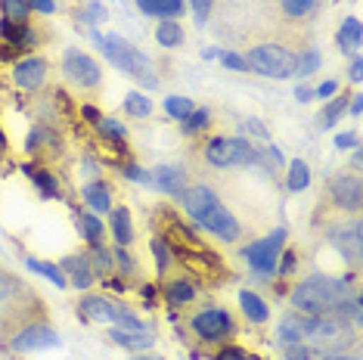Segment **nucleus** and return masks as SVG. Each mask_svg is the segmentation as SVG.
I'll return each mask as SVG.
<instances>
[{"label": "nucleus", "mask_w": 363, "mask_h": 360, "mask_svg": "<svg viewBox=\"0 0 363 360\" xmlns=\"http://www.w3.org/2000/svg\"><path fill=\"white\" fill-rule=\"evenodd\" d=\"M348 296H354V286L342 276H308L292 289V308L304 317L313 314H326V310H335L338 301H345Z\"/></svg>", "instance_id": "obj_1"}, {"label": "nucleus", "mask_w": 363, "mask_h": 360, "mask_svg": "<svg viewBox=\"0 0 363 360\" xmlns=\"http://www.w3.org/2000/svg\"><path fill=\"white\" fill-rule=\"evenodd\" d=\"M354 342H357V330H354L338 310H326V314L308 317V326H304V345L323 351V354H338V351L354 345Z\"/></svg>", "instance_id": "obj_2"}, {"label": "nucleus", "mask_w": 363, "mask_h": 360, "mask_svg": "<svg viewBox=\"0 0 363 360\" xmlns=\"http://www.w3.org/2000/svg\"><path fill=\"white\" fill-rule=\"evenodd\" d=\"M103 53L109 56L112 65H118L121 72H128V75H134L137 81H143L146 87H159V75H155V69H152V60L140 50V47L128 44L125 38H118V35L103 38Z\"/></svg>", "instance_id": "obj_3"}, {"label": "nucleus", "mask_w": 363, "mask_h": 360, "mask_svg": "<svg viewBox=\"0 0 363 360\" xmlns=\"http://www.w3.org/2000/svg\"><path fill=\"white\" fill-rule=\"evenodd\" d=\"M245 65L258 75H267V78H292L295 75V62H298V53L289 50L283 44H255L249 53L242 56Z\"/></svg>", "instance_id": "obj_4"}, {"label": "nucleus", "mask_w": 363, "mask_h": 360, "mask_svg": "<svg viewBox=\"0 0 363 360\" xmlns=\"http://www.w3.org/2000/svg\"><path fill=\"white\" fill-rule=\"evenodd\" d=\"M205 162L211 168H233V165H258L261 152L242 137H218L205 146Z\"/></svg>", "instance_id": "obj_5"}, {"label": "nucleus", "mask_w": 363, "mask_h": 360, "mask_svg": "<svg viewBox=\"0 0 363 360\" xmlns=\"http://www.w3.org/2000/svg\"><path fill=\"white\" fill-rule=\"evenodd\" d=\"M189 326H193V332L199 335L202 342H208V345H218V342H227L236 335L233 317L220 308H208V310H202V314H196Z\"/></svg>", "instance_id": "obj_6"}, {"label": "nucleus", "mask_w": 363, "mask_h": 360, "mask_svg": "<svg viewBox=\"0 0 363 360\" xmlns=\"http://www.w3.org/2000/svg\"><path fill=\"white\" fill-rule=\"evenodd\" d=\"M283 242H286V230H274L267 240L249 245L242 255L258 276H270V274H277V261H279V252H283Z\"/></svg>", "instance_id": "obj_7"}, {"label": "nucleus", "mask_w": 363, "mask_h": 360, "mask_svg": "<svg viewBox=\"0 0 363 360\" xmlns=\"http://www.w3.org/2000/svg\"><path fill=\"white\" fill-rule=\"evenodd\" d=\"M10 348L26 354V351H38V348H60V335L50 323L44 320H31L26 323L19 332L10 335Z\"/></svg>", "instance_id": "obj_8"}, {"label": "nucleus", "mask_w": 363, "mask_h": 360, "mask_svg": "<svg viewBox=\"0 0 363 360\" xmlns=\"http://www.w3.org/2000/svg\"><path fill=\"white\" fill-rule=\"evenodd\" d=\"M62 72L75 87H96L103 81V69L94 56L81 50H65L62 56Z\"/></svg>", "instance_id": "obj_9"}, {"label": "nucleus", "mask_w": 363, "mask_h": 360, "mask_svg": "<svg viewBox=\"0 0 363 360\" xmlns=\"http://www.w3.org/2000/svg\"><path fill=\"white\" fill-rule=\"evenodd\" d=\"M81 317L84 320H94V323H125L130 320V317H137L134 310H128L125 305H115V301L109 298H103V296H87V298H81Z\"/></svg>", "instance_id": "obj_10"}, {"label": "nucleus", "mask_w": 363, "mask_h": 360, "mask_svg": "<svg viewBox=\"0 0 363 360\" xmlns=\"http://www.w3.org/2000/svg\"><path fill=\"white\" fill-rule=\"evenodd\" d=\"M329 196H333L338 211H348V215H357L363 206V186L357 174H335L329 180Z\"/></svg>", "instance_id": "obj_11"}, {"label": "nucleus", "mask_w": 363, "mask_h": 360, "mask_svg": "<svg viewBox=\"0 0 363 360\" xmlns=\"http://www.w3.org/2000/svg\"><path fill=\"white\" fill-rule=\"evenodd\" d=\"M199 227H205L211 236H218V240H224V242H236L239 236H242V227H239V220L227 211L224 202H214L199 218Z\"/></svg>", "instance_id": "obj_12"}, {"label": "nucleus", "mask_w": 363, "mask_h": 360, "mask_svg": "<svg viewBox=\"0 0 363 360\" xmlns=\"http://www.w3.org/2000/svg\"><path fill=\"white\" fill-rule=\"evenodd\" d=\"M13 81H16V84H19L22 90H38V87H44V81H47V60H38V56H31V60L16 62Z\"/></svg>", "instance_id": "obj_13"}, {"label": "nucleus", "mask_w": 363, "mask_h": 360, "mask_svg": "<svg viewBox=\"0 0 363 360\" xmlns=\"http://www.w3.org/2000/svg\"><path fill=\"white\" fill-rule=\"evenodd\" d=\"M60 270H62V276H69V283H72V286H78V289H90V286H94V270H90L84 252L65 255Z\"/></svg>", "instance_id": "obj_14"}, {"label": "nucleus", "mask_w": 363, "mask_h": 360, "mask_svg": "<svg viewBox=\"0 0 363 360\" xmlns=\"http://www.w3.org/2000/svg\"><path fill=\"white\" fill-rule=\"evenodd\" d=\"M329 242H333L335 249L351 261V264H357V261H360V224H357V218H354V224L345 227L342 233L329 230Z\"/></svg>", "instance_id": "obj_15"}, {"label": "nucleus", "mask_w": 363, "mask_h": 360, "mask_svg": "<svg viewBox=\"0 0 363 360\" xmlns=\"http://www.w3.org/2000/svg\"><path fill=\"white\" fill-rule=\"evenodd\" d=\"M152 184L159 186L162 193H168V196H174V199H180L186 190V174L180 168H168V165H162V168H155L152 171Z\"/></svg>", "instance_id": "obj_16"}, {"label": "nucleus", "mask_w": 363, "mask_h": 360, "mask_svg": "<svg viewBox=\"0 0 363 360\" xmlns=\"http://www.w3.org/2000/svg\"><path fill=\"white\" fill-rule=\"evenodd\" d=\"M304 326H308V317L304 314H286L283 323H279V332L277 339L283 342V345H304Z\"/></svg>", "instance_id": "obj_17"}, {"label": "nucleus", "mask_w": 363, "mask_h": 360, "mask_svg": "<svg viewBox=\"0 0 363 360\" xmlns=\"http://www.w3.org/2000/svg\"><path fill=\"white\" fill-rule=\"evenodd\" d=\"M338 47H342L345 53H351L354 60H357L360 56V40H363V31H360V19H345L342 22V28H338Z\"/></svg>", "instance_id": "obj_18"}, {"label": "nucleus", "mask_w": 363, "mask_h": 360, "mask_svg": "<svg viewBox=\"0 0 363 360\" xmlns=\"http://www.w3.org/2000/svg\"><path fill=\"white\" fill-rule=\"evenodd\" d=\"M109 339L112 342H118L121 348H130V351H143V348H152V342H155V335L150 330H143V332H134V330H109Z\"/></svg>", "instance_id": "obj_19"}, {"label": "nucleus", "mask_w": 363, "mask_h": 360, "mask_svg": "<svg viewBox=\"0 0 363 360\" xmlns=\"http://www.w3.org/2000/svg\"><path fill=\"white\" fill-rule=\"evenodd\" d=\"M193 298H196V286H193V280H186V276L164 283V301H168V305L180 308V305H189Z\"/></svg>", "instance_id": "obj_20"}, {"label": "nucleus", "mask_w": 363, "mask_h": 360, "mask_svg": "<svg viewBox=\"0 0 363 360\" xmlns=\"http://www.w3.org/2000/svg\"><path fill=\"white\" fill-rule=\"evenodd\" d=\"M140 13L159 16V19H177L184 13V0H137Z\"/></svg>", "instance_id": "obj_21"}, {"label": "nucleus", "mask_w": 363, "mask_h": 360, "mask_svg": "<svg viewBox=\"0 0 363 360\" xmlns=\"http://www.w3.org/2000/svg\"><path fill=\"white\" fill-rule=\"evenodd\" d=\"M112 236H115V245H130L134 240V227H130V211L125 206H118L112 211Z\"/></svg>", "instance_id": "obj_22"}, {"label": "nucleus", "mask_w": 363, "mask_h": 360, "mask_svg": "<svg viewBox=\"0 0 363 360\" xmlns=\"http://www.w3.org/2000/svg\"><path fill=\"white\" fill-rule=\"evenodd\" d=\"M87 264H90V270H94V280H103V276L112 274L115 258H112V252H106L103 245L96 242V245H90V252H87Z\"/></svg>", "instance_id": "obj_23"}, {"label": "nucleus", "mask_w": 363, "mask_h": 360, "mask_svg": "<svg viewBox=\"0 0 363 360\" xmlns=\"http://www.w3.org/2000/svg\"><path fill=\"white\" fill-rule=\"evenodd\" d=\"M239 305H242V314L249 317L252 323H267V317H270V308L264 305V301L255 296V292H239Z\"/></svg>", "instance_id": "obj_24"}, {"label": "nucleus", "mask_w": 363, "mask_h": 360, "mask_svg": "<svg viewBox=\"0 0 363 360\" xmlns=\"http://www.w3.org/2000/svg\"><path fill=\"white\" fill-rule=\"evenodd\" d=\"M84 202L94 211H112V196H109V190H106V184H100V180H94V184L84 186Z\"/></svg>", "instance_id": "obj_25"}, {"label": "nucleus", "mask_w": 363, "mask_h": 360, "mask_svg": "<svg viewBox=\"0 0 363 360\" xmlns=\"http://www.w3.org/2000/svg\"><path fill=\"white\" fill-rule=\"evenodd\" d=\"M155 40H159L162 47H177L180 40H184V28H180L174 19H162L159 28H155Z\"/></svg>", "instance_id": "obj_26"}, {"label": "nucleus", "mask_w": 363, "mask_h": 360, "mask_svg": "<svg viewBox=\"0 0 363 360\" xmlns=\"http://www.w3.org/2000/svg\"><path fill=\"white\" fill-rule=\"evenodd\" d=\"M22 292H28V289H22V283L16 280L10 270L0 267V305H6V301H16Z\"/></svg>", "instance_id": "obj_27"}, {"label": "nucleus", "mask_w": 363, "mask_h": 360, "mask_svg": "<svg viewBox=\"0 0 363 360\" xmlns=\"http://www.w3.org/2000/svg\"><path fill=\"white\" fill-rule=\"evenodd\" d=\"M308 184H311V171H308V165H304L301 159H292V165H289V180H286V186H289L292 193H301Z\"/></svg>", "instance_id": "obj_28"}, {"label": "nucleus", "mask_w": 363, "mask_h": 360, "mask_svg": "<svg viewBox=\"0 0 363 360\" xmlns=\"http://www.w3.org/2000/svg\"><path fill=\"white\" fill-rule=\"evenodd\" d=\"M196 109H199V106L193 100H186V96H168V100H164V112H168L171 118H180V121L189 118Z\"/></svg>", "instance_id": "obj_29"}, {"label": "nucleus", "mask_w": 363, "mask_h": 360, "mask_svg": "<svg viewBox=\"0 0 363 360\" xmlns=\"http://www.w3.org/2000/svg\"><path fill=\"white\" fill-rule=\"evenodd\" d=\"M28 270H35V274L40 276H47L53 286H60V289H65L69 286V280L62 276V270L60 267H53V264H47V261H38V258H28Z\"/></svg>", "instance_id": "obj_30"}, {"label": "nucleus", "mask_w": 363, "mask_h": 360, "mask_svg": "<svg viewBox=\"0 0 363 360\" xmlns=\"http://www.w3.org/2000/svg\"><path fill=\"white\" fill-rule=\"evenodd\" d=\"M78 224H81V233H84V240L90 245H96L103 240V224H100V218L90 211V215H78Z\"/></svg>", "instance_id": "obj_31"}, {"label": "nucleus", "mask_w": 363, "mask_h": 360, "mask_svg": "<svg viewBox=\"0 0 363 360\" xmlns=\"http://www.w3.org/2000/svg\"><path fill=\"white\" fill-rule=\"evenodd\" d=\"M22 171H26V174H31V177H35V186H38V190L44 193V196H50V199H56V196H60V186H56L53 174H47V171H35L31 165H26Z\"/></svg>", "instance_id": "obj_32"}, {"label": "nucleus", "mask_w": 363, "mask_h": 360, "mask_svg": "<svg viewBox=\"0 0 363 360\" xmlns=\"http://www.w3.org/2000/svg\"><path fill=\"white\" fill-rule=\"evenodd\" d=\"M125 112H128L130 118H146L152 112V103L146 100L143 94H128L125 96Z\"/></svg>", "instance_id": "obj_33"}, {"label": "nucleus", "mask_w": 363, "mask_h": 360, "mask_svg": "<svg viewBox=\"0 0 363 360\" xmlns=\"http://www.w3.org/2000/svg\"><path fill=\"white\" fill-rule=\"evenodd\" d=\"M208 121H211V116H208V109H196L189 118H184V134L186 137H196V134H202L205 128H208Z\"/></svg>", "instance_id": "obj_34"}, {"label": "nucleus", "mask_w": 363, "mask_h": 360, "mask_svg": "<svg viewBox=\"0 0 363 360\" xmlns=\"http://www.w3.org/2000/svg\"><path fill=\"white\" fill-rule=\"evenodd\" d=\"M0 10H4V19H10V22H26V16H28V0H4L0 4Z\"/></svg>", "instance_id": "obj_35"}, {"label": "nucleus", "mask_w": 363, "mask_h": 360, "mask_svg": "<svg viewBox=\"0 0 363 360\" xmlns=\"http://www.w3.org/2000/svg\"><path fill=\"white\" fill-rule=\"evenodd\" d=\"M345 106H348V100H345V94H342V96H335V100L323 109V116H320V125H323V128H333L335 121L345 116Z\"/></svg>", "instance_id": "obj_36"}, {"label": "nucleus", "mask_w": 363, "mask_h": 360, "mask_svg": "<svg viewBox=\"0 0 363 360\" xmlns=\"http://www.w3.org/2000/svg\"><path fill=\"white\" fill-rule=\"evenodd\" d=\"M152 252H155V261H159V276L168 274V264H171V242H164L155 236L152 240Z\"/></svg>", "instance_id": "obj_37"}, {"label": "nucleus", "mask_w": 363, "mask_h": 360, "mask_svg": "<svg viewBox=\"0 0 363 360\" xmlns=\"http://www.w3.org/2000/svg\"><path fill=\"white\" fill-rule=\"evenodd\" d=\"M323 351L311 348V345H286L283 351V360H317Z\"/></svg>", "instance_id": "obj_38"}, {"label": "nucleus", "mask_w": 363, "mask_h": 360, "mask_svg": "<svg viewBox=\"0 0 363 360\" xmlns=\"http://www.w3.org/2000/svg\"><path fill=\"white\" fill-rule=\"evenodd\" d=\"M320 69V50H308L298 56V62H295V75H311V72Z\"/></svg>", "instance_id": "obj_39"}, {"label": "nucleus", "mask_w": 363, "mask_h": 360, "mask_svg": "<svg viewBox=\"0 0 363 360\" xmlns=\"http://www.w3.org/2000/svg\"><path fill=\"white\" fill-rule=\"evenodd\" d=\"M313 4H317V0H283V10H286V16H292V19H301V16H308L313 10Z\"/></svg>", "instance_id": "obj_40"}, {"label": "nucleus", "mask_w": 363, "mask_h": 360, "mask_svg": "<svg viewBox=\"0 0 363 360\" xmlns=\"http://www.w3.org/2000/svg\"><path fill=\"white\" fill-rule=\"evenodd\" d=\"M100 134L106 137V140H125V125H121L118 118H103Z\"/></svg>", "instance_id": "obj_41"}, {"label": "nucleus", "mask_w": 363, "mask_h": 360, "mask_svg": "<svg viewBox=\"0 0 363 360\" xmlns=\"http://www.w3.org/2000/svg\"><path fill=\"white\" fill-rule=\"evenodd\" d=\"M121 174H125L128 180H134V184H152V174L150 171H143V168H137V165H121Z\"/></svg>", "instance_id": "obj_42"}, {"label": "nucleus", "mask_w": 363, "mask_h": 360, "mask_svg": "<svg viewBox=\"0 0 363 360\" xmlns=\"http://www.w3.org/2000/svg\"><path fill=\"white\" fill-rule=\"evenodd\" d=\"M214 360H252V357H249V351H242L236 345H227V348H220L218 354H214Z\"/></svg>", "instance_id": "obj_43"}, {"label": "nucleus", "mask_w": 363, "mask_h": 360, "mask_svg": "<svg viewBox=\"0 0 363 360\" xmlns=\"http://www.w3.org/2000/svg\"><path fill=\"white\" fill-rule=\"evenodd\" d=\"M279 258H283V264L277 267L279 276H289L295 267H298V258H295V252H279Z\"/></svg>", "instance_id": "obj_44"}, {"label": "nucleus", "mask_w": 363, "mask_h": 360, "mask_svg": "<svg viewBox=\"0 0 363 360\" xmlns=\"http://www.w3.org/2000/svg\"><path fill=\"white\" fill-rule=\"evenodd\" d=\"M220 62H224L227 69H233V72H249V65H245V60L239 53H224L220 56Z\"/></svg>", "instance_id": "obj_45"}, {"label": "nucleus", "mask_w": 363, "mask_h": 360, "mask_svg": "<svg viewBox=\"0 0 363 360\" xmlns=\"http://www.w3.org/2000/svg\"><path fill=\"white\" fill-rule=\"evenodd\" d=\"M189 4H193V10H196V19L205 22L211 13V6H214V0H189Z\"/></svg>", "instance_id": "obj_46"}, {"label": "nucleus", "mask_w": 363, "mask_h": 360, "mask_svg": "<svg viewBox=\"0 0 363 360\" xmlns=\"http://www.w3.org/2000/svg\"><path fill=\"white\" fill-rule=\"evenodd\" d=\"M19 53H22V47H16V44H0V62H10V60H16Z\"/></svg>", "instance_id": "obj_47"}, {"label": "nucleus", "mask_w": 363, "mask_h": 360, "mask_svg": "<svg viewBox=\"0 0 363 360\" xmlns=\"http://www.w3.org/2000/svg\"><path fill=\"white\" fill-rule=\"evenodd\" d=\"M335 90H338V81H323V84L313 90V96H320V100H323V96H333Z\"/></svg>", "instance_id": "obj_48"}, {"label": "nucleus", "mask_w": 363, "mask_h": 360, "mask_svg": "<svg viewBox=\"0 0 363 360\" xmlns=\"http://www.w3.org/2000/svg\"><path fill=\"white\" fill-rule=\"evenodd\" d=\"M335 146H338V150H351V146H357V134H338Z\"/></svg>", "instance_id": "obj_49"}, {"label": "nucleus", "mask_w": 363, "mask_h": 360, "mask_svg": "<svg viewBox=\"0 0 363 360\" xmlns=\"http://www.w3.org/2000/svg\"><path fill=\"white\" fill-rule=\"evenodd\" d=\"M245 128H249L255 137H264V140H267V128H264L258 118H245Z\"/></svg>", "instance_id": "obj_50"}, {"label": "nucleus", "mask_w": 363, "mask_h": 360, "mask_svg": "<svg viewBox=\"0 0 363 360\" xmlns=\"http://www.w3.org/2000/svg\"><path fill=\"white\" fill-rule=\"evenodd\" d=\"M28 6L31 10H38V13H53L56 10L53 0H28Z\"/></svg>", "instance_id": "obj_51"}, {"label": "nucleus", "mask_w": 363, "mask_h": 360, "mask_svg": "<svg viewBox=\"0 0 363 360\" xmlns=\"http://www.w3.org/2000/svg\"><path fill=\"white\" fill-rule=\"evenodd\" d=\"M87 19H90V22H103V19H106V10H103L100 4H90V10H87Z\"/></svg>", "instance_id": "obj_52"}, {"label": "nucleus", "mask_w": 363, "mask_h": 360, "mask_svg": "<svg viewBox=\"0 0 363 360\" xmlns=\"http://www.w3.org/2000/svg\"><path fill=\"white\" fill-rule=\"evenodd\" d=\"M81 112H84V118L94 121V125H100V121H103V116H100V109H96V106H84Z\"/></svg>", "instance_id": "obj_53"}, {"label": "nucleus", "mask_w": 363, "mask_h": 360, "mask_svg": "<svg viewBox=\"0 0 363 360\" xmlns=\"http://www.w3.org/2000/svg\"><path fill=\"white\" fill-rule=\"evenodd\" d=\"M317 360H360V357H354V354H345V351H338V354H320Z\"/></svg>", "instance_id": "obj_54"}, {"label": "nucleus", "mask_w": 363, "mask_h": 360, "mask_svg": "<svg viewBox=\"0 0 363 360\" xmlns=\"http://www.w3.org/2000/svg\"><path fill=\"white\" fill-rule=\"evenodd\" d=\"M295 96H298L301 103H308V100H313V90L311 87H298V90H295Z\"/></svg>", "instance_id": "obj_55"}, {"label": "nucleus", "mask_w": 363, "mask_h": 360, "mask_svg": "<svg viewBox=\"0 0 363 360\" xmlns=\"http://www.w3.org/2000/svg\"><path fill=\"white\" fill-rule=\"evenodd\" d=\"M205 60H220V56H224V50H220V47H208V50L202 53Z\"/></svg>", "instance_id": "obj_56"}, {"label": "nucleus", "mask_w": 363, "mask_h": 360, "mask_svg": "<svg viewBox=\"0 0 363 360\" xmlns=\"http://www.w3.org/2000/svg\"><path fill=\"white\" fill-rule=\"evenodd\" d=\"M351 81H354V84H360V60L351 62Z\"/></svg>", "instance_id": "obj_57"}, {"label": "nucleus", "mask_w": 363, "mask_h": 360, "mask_svg": "<svg viewBox=\"0 0 363 360\" xmlns=\"http://www.w3.org/2000/svg\"><path fill=\"white\" fill-rule=\"evenodd\" d=\"M106 286H109V289H115V292H121V289H125V283H121L118 276H112V280H106Z\"/></svg>", "instance_id": "obj_58"}, {"label": "nucleus", "mask_w": 363, "mask_h": 360, "mask_svg": "<svg viewBox=\"0 0 363 360\" xmlns=\"http://www.w3.org/2000/svg\"><path fill=\"white\" fill-rule=\"evenodd\" d=\"M360 109H363V100L360 96H354L351 100V116H360Z\"/></svg>", "instance_id": "obj_59"}, {"label": "nucleus", "mask_w": 363, "mask_h": 360, "mask_svg": "<svg viewBox=\"0 0 363 360\" xmlns=\"http://www.w3.org/2000/svg\"><path fill=\"white\" fill-rule=\"evenodd\" d=\"M270 162H274V165H283V155H279L277 146H270Z\"/></svg>", "instance_id": "obj_60"}, {"label": "nucleus", "mask_w": 363, "mask_h": 360, "mask_svg": "<svg viewBox=\"0 0 363 360\" xmlns=\"http://www.w3.org/2000/svg\"><path fill=\"white\" fill-rule=\"evenodd\" d=\"M0 152H6V137H4V130H0Z\"/></svg>", "instance_id": "obj_61"}, {"label": "nucleus", "mask_w": 363, "mask_h": 360, "mask_svg": "<svg viewBox=\"0 0 363 360\" xmlns=\"http://www.w3.org/2000/svg\"><path fill=\"white\" fill-rule=\"evenodd\" d=\"M137 360H150V357H137Z\"/></svg>", "instance_id": "obj_62"}]
</instances>
